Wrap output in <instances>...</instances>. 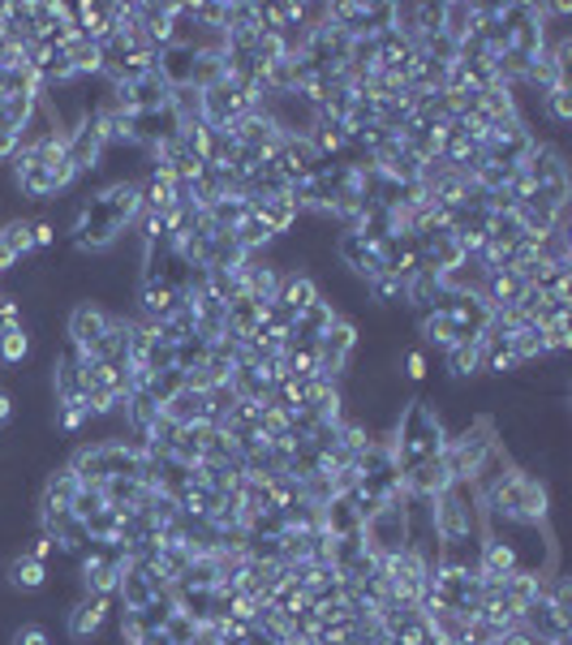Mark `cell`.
Instances as JSON below:
<instances>
[{"label": "cell", "mask_w": 572, "mask_h": 645, "mask_svg": "<svg viewBox=\"0 0 572 645\" xmlns=\"http://www.w3.org/2000/svg\"><path fill=\"white\" fill-rule=\"evenodd\" d=\"M388 443H392L396 469L409 474V469H418V465H427V461H439V456H443V447H448V430H443V418L434 414L430 401L409 396L405 409H401L396 422H392Z\"/></svg>", "instance_id": "6da1fadb"}, {"label": "cell", "mask_w": 572, "mask_h": 645, "mask_svg": "<svg viewBox=\"0 0 572 645\" xmlns=\"http://www.w3.org/2000/svg\"><path fill=\"white\" fill-rule=\"evenodd\" d=\"M430 525L439 547H478L487 534V516L474 482H452L443 495L430 500Z\"/></svg>", "instance_id": "7a4b0ae2"}, {"label": "cell", "mask_w": 572, "mask_h": 645, "mask_svg": "<svg viewBox=\"0 0 572 645\" xmlns=\"http://www.w3.org/2000/svg\"><path fill=\"white\" fill-rule=\"evenodd\" d=\"M500 452L491 418H474L465 430H456L443 447V465L452 474V482H478V474L491 465V456Z\"/></svg>", "instance_id": "3957f363"}, {"label": "cell", "mask_w": 572, "mask_h": 645, "mask_svg": "<svg viewBox=\"0 0 572 645\" xmlns=\"http://www.w3.org/2000/svg\"><path fill=\"white\" fill-rule=\"evenodd\" d=\"M319 349V374H327V379H345L349 370H354V361H358V349H361V327L354 319H336V327L314 345Z\"/></svg>", "instance_id": "277c9868"}, {"label": "cell", "mask_w": 572, "mask_h": 645, "mask_svg": "<svg viewBox=\"0 0 572 645\" xmlns=\"http://www.w3.org/2000/svg\"><path fill=\"white\" fill-rule=\"evenodd\" d=\"M521 629L529 637H543V642H569L572 633V611L569 607H556L543 589V598H534L525 611H521Z\"/></svg>", "instance_id": "5b68a950"}, {"label": "cell", "mask_w": 572, "mask_h": 645, "mask_svg": "<svg viewBox=\"0 0 572 645\" xmlns=\"http://www.w3.org/2000/svg\"><path fill=\"white\" fill-rule=\"evenodd\" d=\"M117 598H99V594H78L70 602V611H65V629H70L73 642H91L117 611Z\"/></svg>", "instance_id": "8992f818"}, {"label": "cell", "mask_w": 572, "mask_h": 645, "mask_svg": "<svg viewBox=\"0 0 572 645\" xmlns=\"http://www.w3.org/2000/svg\"><path fill=\"white\" fill-rule=\"evenodd\" d=\"M139 319L146 323H164V319H172L190 297L186 292H177V288L159 285V280H139Z\"/></svg>", "instance_id": "52a82bcc"}, {"label": "cell", "mask_w": 572, "mask_h": 645, "mask_svg": "<svg viewBox=\"0 0 572 645\" xmlns=\"http://www.w3.org/2000/svg\"><path fill=\"white\" fill-rule=\"evenodd\" d=\"M521 172L529 186H560V181H569V159L556 143H538Z\"/></svg>", "instance_id": "ba28073f"}, {"label": "cell", "mask_w": 572, "mask_h": 645, "mask_svg": "<svg viewBox=\"0 0 572 645\" xmlns=\"http://www.w3.org/2000/svg\"><path fill=\"white\" fill-rule=\"evenodd\" d=\"M82 491V482H78V474H73L70 465L65 469H52L48 478H44V487H39V503H35V516H48V512H65L73 507V495Z\"/></svg>", "instance_id": "9c48e42d"}, {"label": "cell", "mask_w": 572, "mask_h": 645, "mask_svg": "<svg viewBox=\"0 0 572 645\" xmlns=\"http://www.w3.org/2000/svg\"><path fill=\"white\" fill-rule=\"evenodd\" d=\"M401 487H405V495L434 500V495H443V491L452 487V474H448V465H443V456H439V461H427V465L401 474Z\"/></svg>", "instance_id": "30bf717a"}, {"label": "cell", "mask_w": 572, "mask_h": 645, "mask_svg": "<svg viewBox=\"0 0 572 645\" xmlns=\"http://www.w3.org/2000/svg\"><path fill=\"white\" fill-rule=\"evenodd\" d=\"M332 254H336V263H341L349 276H358V280H366V267L374 263V246H370L361 232H354V228L336 232V241H332Z\"/></svg>", "instance_id": "8fae6325"}, {"label": "cell", "mask_w": 572, "mask_h": 645, "mask_svg": "<svg viewBox=\"0 0 572 645\" xmlns=\"http://www.w3.org/2000/svg\"><path fill=\"white\" fill-rule=\"evenodd\" d=\"M319 521L332 538H349V534H361V516L354 495H332V500L319 507Z\"/></svg>", "instance_id": "7c38bea8"}, {"label": "cell", "mask_w": 572, "mask_h": 645, "mask_svg": "<svg viewBox=\"0 0 572 645\" xmlns=\"http://www.w3.org/2000/svg\"><path fill=\"white\" fill-rule=\"evenodd\" d=\"M418 332H422V345H427V349H439V354H448L452 345L465 341L448 310H427V314H418Z\"/></svg>", "instance_id": "4fadbf2b"}, {"label": "cell", "mask_w": 572, "mask_h": 645, "mask_svg": "<svg viewBox=\"0 0 572 645\" xmlns=\"http://www.w3.org/2000/svg\"><path fill=\"white\" fill-rule=\"evenodd\" d=\"M194 57H199V48H190V44H172V48H164L159 52V61H155V73L177 91V86H190V73H194Z\"/></svg>", "instance_id": "5bb4252c"}, {"label": "cell", "mask_w": 572, "mask_h": 645, "mask_svg": "<svg viewBox=\"0 0 572 645\" xmlns=\"http://www.w3.org/2000/svg\"><path fill=\"white\" fill-rule=\"evenodd\" d=\"M4 585L22 589V594H39L48 585V564H39L31 556H9L4 560Z\"/></svg>", "instance_id": "9a60e30c"}, {"label": "cell", "mask_w": 572, "mask_h": 645, "mask_svg": "<svg viewBox=\"0 0 572 645\" xmlns=\"http://www.w3.org/2000/svg\"><path fill=\"white\" fill-rule=\"evenodd\" d=\"M319 297H323V292H319V285H314V276H310V272H285V276H281V292H276V301L288 306L293 314L310 310Z\"/></svg>", "instance_id": "2e32d148"}, {"label": "cell", "mask_w": 572, "mask_h": 645, "mask_svg": "<svg viewBox=\"0 0 572 645\" xmlns=\"http://www.w3.org/2000/svg\"><path fill=\"white\" fill-rule=\"evenodd\" d=\"M164 418H172L177 427H194V422H207V392H190L181 387L168 405H164Z\"/></svg>", "instance_id": "e0dca14e"}, {"label": "cell", "mask_w": 572, "mask_h": 645, "mask_svg": "<svg viewBox=\"0 0 572 645\" xmlns=\"http://www.w3.org/2000/svg\"><path fill=\"white\" fill-rule=\"evenodd\" d=\"M250 212L259 215V219H263V224H267L276 237H288V232L297 228V219H301V215H297V207L288 203V194H281V199H263V203H254Z\"/></svg>", "instance_id": "ac0fdd59"}, {"label": "cell", "mask_w": 572, "mask_h": 645, "mask_svg": "<svg viewBox=\"0 0 572 645\" xmlns=\"http://www.w3.org/2000/svg\"><path fill=\"white\" fill-rule=\"evenodd\" d=\"M233 237H237V246H241L250 259H254V254H267V250H272V241H276V232H272V228H267V224H263L254 212L233 228Z\"/></svg>", "instance_id": "d6986e66"}, {"label": "cell", "mask_w": 572, "mask_h": 645, "mask_svg": "<svg viewBox=\"0 0 572 645\" xmlns=\"http://www.w3.org/2000/svg\"><path fill=\"white\" fill-rule=\"evenodd\" d=\"M151 598H155L151 581L130 564V569L121 573V585H117V602H121V611H143Z\"/></svg>", "instance_id": "ffe728a7"}, {"label": "cell", "mask_w": 572, "mask_h": 645, "mask_svg": "<svg viewBox=\"0 0 572 645\" xmlns=\"http://www.w3.org/2000/svg\"><path fill=\"white\" fill-rule=\"evenodd\" d=\"M443 366H448V379H452V383L474 379V374H478V341H461V345H452V349L443 354Z\"/></svg>", "instance_id": "44dd1931"}, {"label": "cell", "mask_w": 572, "mask_h": 645, "mask_svg": "<svg viewBox=\"0 0 572 645\" xmlns=\"http://www.w3.org/2000/svg\"><path fill=\"white\" fill-rule=\"evenodd\" d=\"M31 354H35V336H31V327L0 332V366H26Z\"/></svg>", "instance_id": "7402d4cb"}, {"label": "cell", "mask_w": 572, "mask_h": 645, "mask_svg": "<svg viewBox=\"0 0 572 645\" xmlns=\"http://www.w3.org/2000/svg\"><path fill=\"white\" fill-rule=\"evenodd\" d=\"M478 31V22H474V4H465V0H456V4H443V35L448 39H465V35H474Z\"/></svg>", "instance_id": "603a6c76"}, {"label": "cell", "mask_w": 572, "mask_h": 645, "mask_svg": "<svg viewBox=\"0 0 572 645\" xmlns=\"http://www.w3.org/2000/svg\"><path fill=\"white\" fill-rule=\"evenodd\" d=\"M181 387H186V370H155V374L146 379V392H151V401H155L159 409H164Z\"/></svg>", "instance_id": "cb8c5ba5"}, {"label": "cell", "mask_w": 572, "mask_h": 645, "mask_svg": "<svg viewBox=\"0 0 572 645\" xmlns=\"http://www.w3.org/2000/svg\"><path fill=\"white\" fill-rule=\"evenodd\" d=\"M219 564H215V556H194L190 560V569L181 573L177 585H190V589H215V581H219Z\"/></svg>", "instance_id": "d4e9b609"}, {"label": "cell", "mask_w": 572, "mask_h": 645, "mask_svg": "<svg viewBox=\"0 0 572 645\" xmlns=\"http://www.w3.org/2000/svg\"><path fill=\"white\" fill-rule=\"evenodd\" d=\"M543 121L551 126H569L572 121V86H551L543 95Z\"/></svg>", "instance_id": "484cf974"}, {"label": "cell", "mask_w": 572, "mask_h": 645, "mask_svg": "<svg viewBox=\"0 0 572 645\" xmlns=\"http://www.w3.org/2000/svg\"><path fill=\"white\" fill-rule=\"evenodd\" d=\"M172 611H177V598H172V589H168V594H155V598L146 602L143 611H139V620H143L146 633H159V629L168 624Z\"/></svg>", "instance_id": "4316f807"}, {"label": "cell", "mask_w": 572, "mask_h": 645, "mask_svg": "<svg viewBox=\"0 0 572 645\" xmlns=\"http://www.w3.org/2000/svg\"><path fill=\"white\" fill-rule=\"evenodd\" d=\"M199 633H203V624L199 620H190L186 611H172L168 616V624H164V637L172 645H194L199 642Z\"/></svg>", "instance_id": "83f0119b"}, {"label": "cell", "mask_w": 572, "mask_h": 645, "mask_svg": "<svg viewBox=\"0 0 572 645\" xmlns=\"http://www.w3.org/2000/svg\"><path fill=\"white\" fill-rule=\"evenodd\" d=\"M207 341L203 336H190V341H181V345H172V361H177V370H194V366H203L207 361Z\"/></svg>", "instance_id": "f1b7e54d"}, {"label": "cell", "mask_w": 572, "mask_h": 645, "mask_svg": "<svg viewBox=\"0 0 572 645\" xmlns=\"http://www.w3.org/2000/svg\"><path fill=\"white\" fill-rule=\"evenodd\" d=\"M104 507H108V500H104V491H99V487H82V491H78V495H73V516H78V521H91V516H95V512H104Z\"/></svg>", "instance_id": "f546056e"}, {"label": "cell", "mask_w": 572, "mask_h": 645, "mask_svg": "<svg viewBox=\"0 0 572 645\" xmlns=\"http://www.w3.org/2000/svg\"><path fill=\"white\" fill-rule=\"evenodd\" d=\"M401 361H405V374L401 379H409V383H427L430 374V361L422 349H409V354H401Z\"/></svg>", "instance_id": "4dcf8cb0"}, {"label": "cell", "mask_w": 572, "mask_h": 645, "mask_svg": "<svg viewBox=\"0 0 572 645\" xmlns=\"http://www.w3.org/2000/svg\"><path fill=\"white\" fill-rule=\"evenodd\" d=\"M57 237H61V228H57L52 219H31V241H35V250H52Z\"/></svg>", "instance_id": "1f68e13d"}, {"label": "cell", "mask_w": 572, "mask_h": 645, "mask_svg": "<svg viewBox=\"0 0 572 645\" xmlns=\"http://www.w3.org/2000/svg\"><path fill=\"white\" fill-rule=\"evenodd\" d=\"M22 556H31V560H39V564H48V560L57 556V542H52L48 534H35V538H31V547H26Z\"/></svg>", "instance_id": "d6a6232c"}, {"label": "cell", "mask_w": 572, "mask_h": 645, "mask_svg": "<svg viewBox=\"0 0 572 645\" xmlns=\"http://www.w3.org/2000/svg\"><path fill=\"white\" fill-rule=\"evenodd\" d=\"M9 642H13V645H52V637H48L39 624H26V629H17Z\"/></svg>", "instance_id": "836d02e7"}, {"label": "cell", "mask_w": 572, "mask_h": 645, "mask_svg": "<svg viewBox=\"0 0 572 645\" xmlns=\"http://www.w3.org/2000/svg\"><path fill=\"white\" fill-rule=\"evenodd\" d=\"M13 414H17V405H13V392H4V387H0V430L13 422Z\"/></svg>", "instance_id": "e575fe53"}, {"label": "cell", "mask_w": 572, "mask_h": 645, "mask_svg": "<svg viewBox=\"0 0 572 645\" xmlns=\"http://www.w3.org/2000/svg\"><path fill=\"white\" fill-rule=\"evenodd\" d=\"M139 645H172V642H168V637H164V629H159V633H146Z\"/></svg>", "instance_id": "d590c367"}]
</instances>
